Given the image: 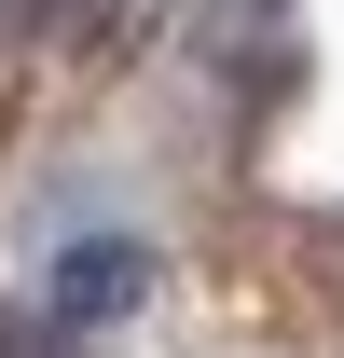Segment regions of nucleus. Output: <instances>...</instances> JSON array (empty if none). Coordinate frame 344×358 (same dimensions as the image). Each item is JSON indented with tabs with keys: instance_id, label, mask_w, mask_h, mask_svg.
Masks as SVG:
<instances>
[{
	"instance_id": "obj_1",
	"label": "nucleus",
	"mask_w": 344,
	"mask_h": 358,
	"mask_svg": "<svg viewBox=\"0 0 344 358\" xmlns=\"http://www.w3.org/2000/svg\"><path fill=\"white\" fill-rule=\"evenodd\" d=\"M138 289H152V248H124V234H96V248H69V262H55V317H69V331L138 317Z\"/></svg>"
},
{
	"instance_id": "obj_2",
	"label": "nucleus",
	"mask_w": 344,
	"mask_h": 358,
	"mask_svg": "<svg viewBox=\"0 0 344 358\" xmlns=\"http://www.w3.org/2000/svg\"><path fill=\"white\" fill-rule=\"evenodd\" d=\"M0 358H42V331H28V317H0Z\"/></svg>"
}]
</instances>
